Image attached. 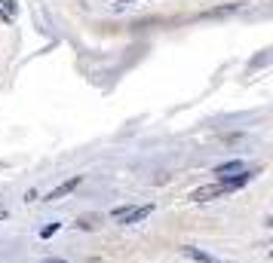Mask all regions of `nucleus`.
Listing matches in <instances>:
<instances>
[{"mask_svg":"<svg viewBox=\"0 0 273 263\" xmlns=\"http://www.w3.org/2000/svg\"><path fill=\"white\" fill-rule=\"evenodd\" d=\"M77 227L86 230V233L98 230V227H101V214H80V217H77Z\"/></svg>","mask_w":273,"mask_h":263,"instance_id":"obj_6","label":"nucleus"},{"mask_svg":"<svg viewBox=\"0 0 273 263\" xmlns=\"http://www.w3.org/2000/svg\"><path fill=\"white\" fill-rule=\"evenodd\" d=\"M255 174L252 171H240L237 178H227V181H215V184H206V187H197L187 199L190 202H209V199H218L224 193H233V190H240V187H246Z\"/></svg>","mask_w":273,"mask_h":263,"instance_id":"obj_1","label":"nucleus"},{"mask_svg":"<svg viewBox=\"0 0 273 263\" xmlns=\"http://www.w3.org/2000/svg\"><path fill=\"white\" fill-rule=\"evenodd\" d=\"M181 254H184L187 260H193V263H233V260H221V257H215V254H206V251L193 248V245H184Z\"/></svg>","mask_w":273,"mask_h":263,"instance_id":"obj_4","label":"nucleus"},{"mask_svg":"<svg viewBox=\"0 0 273 263\" xmlns=\"http://www.w3.org/2000/svg\"><path fill=\"white\" fill-rule=\"evenodd\" d=\"M80 181H83L80 174H74V178H68V181H62V184L56 187V190H49V193H46V202H56V199H65L68 193H74V190H77V187H80Z\"/></svg>","mask_w":273,"mask_h":263,"instance_id":"obj_3","label":"nucleus"},{"mask_svg":"<svg viewBox=\"0 0 273 263\" xmlns=\"http://www.w3.org/2000/svg\"><path fill=\"white\" fill-rule=\"evenodd\" d=\"M126 4H129V0H126Z\"/></svg>","mask_w":273,"mask_h":263,"instance_id":"obj_12","label":"nucleus"},{"mask_svg":"<svg viewBox=\"0 0 273 263\" xmlns=\"http://www.w3.org/2000/svg\"><path fill=\"white\" fill-rule=\"evenodd\" d=\"M240 171H246V162H243V159H230V162H221V165H215V174H218V181L237 178Z\"/></svg>","mask_w":273,"mask_h":263,"instance_id":"obj_5","label":"nucleus"},{"mask_svg":"<svg viewBox=\"0 0 273 263\" xmlns=\"http://www.w3.org/2000/svg\"><path fill=\"white\" fill-rule=\"evenodd\" d=\"M7 214H10V211H7V208H0V220H4V217H7Z\"/></svg>","mask_w":273,"mask_h":263,"instance_id":"obj_11","label":"nucleus"},{"mask_svg":"<svg viewBox=\"0 0 273 263\" xmlns=\"http://www.w3.org/2000/svg\"><path fill=\"white\" fill-rule=\"evenodd\" d=\"M59 227H62V223H49V227H43L40 230V239H49L52 233H59Z\"/></svg>","mask_w":273,"mask_h":263,"instance_id":"obj_8","label":"nucleus"},{"mask_svg":"<svg viewBox=\"0 0 273 263\" xmlns=\"http://www.w3.org/2000/svg\"><path fill=\"white\" fill-rule=\"evenodd\" d=\"M0 22H7V25H13V19H10V16H7L4 10H0Z\"/></svg>","mask_w":273,"mask_h":263,"instance_id":"obj_9","label":"nucleus"},{"mask_svg":"<svg viewBox=\"0 0 273 263\" xmlns=\"http://www.w3.org/2000/svg\"><path fill=\"white\" fill-rule=\"evenodd\" d=\"M0 4L7 7V16L10 19H16V13H19V7H16V0H0Z\"/></svg>","mask_w":273,"mask_h":263,"instance_id":"obj_7","label":"nucleus"},{"mask_svg":"<svg viewBox=\"0 0 273 263\" xmlns=\"http://www.w3.org/2000/svg\"><path fill=\"white\" fill-rule=\"evenodd\" d=\"M46 263H68V260H59V257H49Z\"/></svg>","mask_w":273,"mask_h":263,"instance_id":"obj_10","label":"nucleus"},{"mask_svg":"<svg viewBox=\"0 0 273 263\" xmlns=\"http://www.w3.org/2000/svg\"><path fill=\"white\" fill-rule=\"evenodd\" d=\"M153 211V205H135V208H114L111 211V217L117 220V223H123V227H129V223H138V220H144L147 214Z\"/></svg>","mask_w":273,"mask_h":263,"instance_id":"obj_2","label":"nucleus"}]
</instances>
